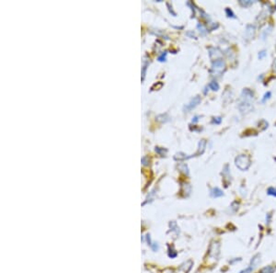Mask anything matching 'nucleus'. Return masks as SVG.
I'll list each match as a JSON object with an SVG mask.
<instances>
[{
  "label": "nucleus",
  "mask_w": 276,
  "mask_h": 273,
  "mask_svg": "<svg viewBox=\"0 0 276 273\" xmlns=\"http://www.w3.org/2000/svg\"><path fill=\"white\" fill-rule=\"evenodd\" d=\"M226 15H227L228 18H236L235 17V14L233 13V11H232L230 8H226Z\"/></svg>",
  "instance_id": "obj_15"
},
{
  "label": "nucleus",
  "mask_w": 276,
  "mask_h": 273,
  "mask_svg": "<svg viewBox=\"0 0 276 273\" xmlns=\"http://www.w3.org/2000/svg\"><path fill=\"white\" fill-rule=\"evenodd\" d=\"M273 70H274V72L276 73V60H275V62H274V64H273Z\"/></svg>",
  "instance_id": "obj_21"
},
{
  "label": "nucleus",
  "mask_w": 276,
  "mask_h": 273,
  "mask_svg": "<svg viewBox=\"0 0 276 273\" xmlns=\"http://www.w3.org/2000/svg\"><path fill=\"white\" fill-rule=\"evenodd\" d=\"M209 88L212 90H214V91H217V90L219 89V85H218V83H217L216 81H212L209 84Z\"/></svg>",
  "instance_id": "obj_11"
},
{
  "label": "nucleus",
  "mask_w": 276,
  "mask_h": 273,
  "mask_svg": "<svg viewBox=\"0 0 276 273\" xmlns=\"http://www.w3.org/2000/svg\"><path fill=\"white\" fill-rule=\"evenodd\" d=\"M210 195L213 198H220V197L224 196V192L219 188H213L210 190Z\"/></svg>",
  "instance_id": "obj_8"
},
{
  "label": "nucleus",
  "mask_w": 276,
  "mask_h": 273,
  "mask_svg": "<svg viewBox=\"0 0 276 273\" xmlns=\"http://www.w3.org/2000/svg\"><path fill=\"white\" fill-rule=\"evenodd\" d=\"M209 53H210V58L213 61H216V60L222 59L223 53H222V52L218 48H210V52Z\"/></svg>",
  "instance_id": "obj_6"
},
{
  "label": "nucleus",
  "mask_w": 276,
  "mask_h": 273,
  "mask_svg": "<svg viewBox=\"0 0 276 273\" xmlns=\"http://www.w3.org/2000/svg\"><path fill=\"white\" fill-rule=\"evenodd\" d=\"M198 28H200V32H202V34H205L206 30L205 28V27H203L202 25H201V24H198Z\"/></svg>",
  "instance_id": "obj_19"
},
{
  "label": "nucleus",
  "mask_w": 276,
  "mask_h": 273,
  "mask_svg": "<svg viewBox=\"0 0 276 273\" xmlns=\"http://www.w3.org/2000/svg\"><path fill=\"white\" fill-rule=\"evenodd\" d=\"M271 32V26H269V27H268V28H265L264 32H262V39H263V40H264V39H266V37L268 36V34H269Z\"/></svg>",
  "instance_id": "obj_14"
},
{
  "label": "nucleus",
  "mask_w": 276,
  "mask_h": 273,
  "mask_svg": "<svg viewBox=\"0 0 276 273\" xmlns=\"http://www.w3.org/2000/svg\"><path fill=\"white\" fill-rule=\"evenodd\" d=\"M255 33H256V28L254 25L252 24H249L247 25L246 27V31H245V37H246V40H252L255 36Z\"/></svg>",
  "instance_id": "obj_5"
},
{
  "label": "nucleus",
  "mask_w": 276,
  "mask_h": 273,
  "mask_svg": "<svg viewBox=\"0 0 276 273\" xmlns=\"http://www.w3.org/2000/svg\"><path fill=\"white\" fill-rule=\"evenodd\" d=\"M253 103H254V94L249 88H244L241 92L239 102H238V109L241 113H248L253 110Z\"/></svg>",
  "instance_id": "obj_1"
},
{
  "label": "nucleus",
  "mask_w": 276,
  "mask_h": 273,
  "mask_svg": "<svg viewBox=\"0 0 276 273\" xmlns=\"http://www.w3.org/2000/svg\"><path fill=\"white\" fill-rule=\"evenodd\" d=\"M200 102H201V98L197 96V97H195V98L192 100V101L185 107V110H190L193 109L194 107H196Z\"/></svg>",
  "instance_id": "obj_7"
},
{
  "label": "nucleus",
  "mask_w": 276,
  "mask_h": 273,
  "mask_svg": "<svg viewBox=\"0 0 276 273\" xmlns=\"http://www.w3.org/2000/svg\"><path fill=\"white\" fill-rule=\"evenodd\" d=\"M271 93L270 91H269V92H267V93H265V95H264V97H263L262 100H261V101H262V103H264L267 99H269V98H271Z\"/></svg>",
  "instance_id": "obj_17"
},
{
  "label": "nucleus",
  "mask_w": 276,
  "mask_h": 273,
  "mask_svg": "<svg viewBox=\"0 0 276 273\" xmlns=\"http://www.w3.org/2000/svg\"><path fill=\"white\" fill-rule=\"evenodd\" d=\"M226 70V63L223 59H219L213 62L212 71L214 74H221Z\"/></svg>",
  "instance_id": "obj_4"
},
{
  "label": "nucleus",
  "mask_w": 276,
  "mask_h": 273,
  "mask_svg": "<svg viewBox=\"0 0 276 273\" xmlns=\"http://www.w3.org/2000/svg\"><path fill=\"white\" fill-rule=\"evenodd\" d=\"M235 164H236L238 168H239L242 171H245V170L249 169V167L251 165V161H250V158L249 155L240 154V155H238L236 157Z\"/></svg>",
  "instance_id": "obj_2"
},
{
  "label": "nucleus",
  "mask_w": 276,
  "mask_h": 273,
  "mask_svg": "<svg viewBox=\"0 0 276 273\" xmlns=\"http://www.w3.org/2000/svg\"><path fill=\"white\" fill-rule=\"evenodd\" d=\"M259 262H260V255L257 254L251 258L250 265L246 268L242 269L239 273H252V271L257 268V266L259 264Z\"/></svg>",
  "instance_id": "obj_3"
},
{
  "label": "nucleus",
  "mask_w": 276,
  "mask_h": 273,
  "mask_svg": "<svg viewBox=\"0 0 276 273\" xmlns=\"http://www.w3.org/2000/svg\"><path fill=\"white\" fill-rule=\"evenodd\" d=\"M239 4H240L242 7L247 8V7H250V6H251V5L253 4V2H252V1H250V0H246V1H244V0H240V1H239Z\"/></svg>",
  "instance_id": "obj_12"
},
{
  "label": "nucleus",
  "mask_w": 276,
  "mask_h": 273,
  "mask_svg": "<svg viewBox=\"0 0 276 273\" xmlns=\"http://www.w3.org/2000/svg\"><path fill=\"white\" fill-rule=\"evenodd\" d=\"M221 122H222L221 117H214L213 119V123H215V124H219V123H221Z\"/></svg>",
  "instance_id": "obj_18"
},
{
  "label": "nucleus",
  "mask_w": 276,
  "mask_h": 273,
  "mask_svg": "<svg viewBox=\"0 0 276 273\" xmlns=\"http://www.w3.org/2000/svg\"><path fill=\"white\" fill-rule=\"evenodd\" d=\"M275 270H276V267L269 265V266H266V267L262 268L258 273H274Z\"/></svg>",
  "instance_id": "obj_9"
},
{
  "label": "nucleus",
  "mask_w": 276,
  "mask_h": 273,
  "mask_svg": "<svg viewBox=\"0 0 276 273\" xmlns=\"http://www.w3.org/2000/svg\"><path fill=\"white\" fill-rule=\"evenodd\" d=\"M267 194L270 195V196H272V197H276V189L271 187V188H269L267 190Z\"/></svg>",
  "instance_id": "obj_13"
},
{
  "label": "nucleus",
  "mask_w": 276,
  "mask_h": 273,
  "mask_svg": "<svg viewBox=\"0 0 276 273\" xmlns=\"http://www.w3.org/2000/svg\"><path fill=\"white\" fill-rule=\"evenodd\" d=\"M205 146H206V142L205 140H202L199 143V151H198V154H202L205 152Z\"/></svg>",
  "instance_id": "obj_10"
},
{
  "label": "nucleus",
  "mask_w": 276,
  "mask_h": 273,
  "mask_svg": "<svg viewBox=\"0 0 276 273\" xmlns=\"http://www.w3.org/2000/svg\"><path fill=\"white\" fill-rule=\"evenodd\" d=\"M266 54H267V52H266V51L265 50H262V51H260L259 52V59H263L264 57L266 56Z\"/></svg>",
  "instance_id": "obj_16"
},
{
  "label": "nucleus",
  "mask_w": 276,
  "mask_h": 273,
  "mask_svg": "<svg viewBox=\"0 0 276 273\" xmlns=\"http://www.w3.org/2000/svg\"><path fill=\"white\" fill-rule=\"evenodd\" d=\"M240 260H241V258H240V257H238V258H237V257H236V260L229 261V263H230V264H233V263H235V262H237V261H240Z\"/></svg>",
  "instance_id": "obj_20"
}]
</instances>
